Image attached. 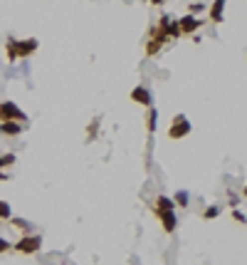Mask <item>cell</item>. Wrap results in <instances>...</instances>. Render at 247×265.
<instances>
[{"label": "cell", "mask_w": 247, "mask_h": 265, "mask_svg": "<svg viewBox=\"0 0 247 265\" xmlns=\"http://www.w3.org/2000/svg\"><path fill=\"white\" fill-rule=\"evenodd\" d=\"M37 50V40L27 37V40H17V37H7L5 42V57L7 62H17L20 57H30Z\"/></svg>", "instance_id": "6da1fadb"}, {"label": "cell", "mask_w": 247, "mask_h": 265, "mask_svg": "<svg viewBox=\"0 0 247 265\" xmlns=\"http://www.w3.org/2000/svg\"><path fill=\"white\" fill-rule=\"evenodd\" d=\"M42 248V236L40 233H30V236H20V241L12 246L15 253L20 256H35Z\"/></svg>", "instance_id": "7a4b0ae2"}, {"label": "cell", "mask_w": 247, "mask_h": 265, "mask_svg": "<svg viewBox=\"0 0 247 265\" xmlns=\"http://www.w3.org/2000/svg\"><path fill=\"white\" fill-rule=\"evenodd\" d=\"M5 122H17V124H27V114L15 104V102H10V99H5V102H0V124H5Z\"/></svg>", "instance_id": "3957f363"}, {"label": "cell", "mask_w": 247, "mask_h": 265, "mask_svg": "<svg viewBox=\"0 0 247 265\" xmlns=\"http://www.w3.org/2000/svg\"><path fill=\"white\" fill-rule=\"evenodd\" d=\"M190 132H193V124H190V119H188L185 114L173 117L171 129H168V136H171V139H183V136H188Z\"/></svg>", "instance_id": "277c9868"}, {"label": "cell", "mask_w": 247, "mask_h": 265, "mask_svg": "<svg viewBox=\"0 0 247 265\" xmlns=\"http://www.w3.org/2000/svg\"><path fill=\"white\" fill-rule=\"evenodd\" d=\"M153 216L161 221V226H163V231L166 233H173L176 231V226H178V213H173V211H153Z\"/></svg>", "instance_id": "5b68a950"}, {"label": "cell", "mask_w": 247, "mask_h": 265, "mask_svg": "<svg viewBox=\"0 0 247 265\" xmlns=\"http://www.w3.org/2000/svg\"><path fill=\"white\" fill-rule=\"evenodd\" d=\"M200 25H203V20H198L195 15H183V17L178 20L181 37H183V35H193V32H198V30H200Z\"/></svg>", "instance_id": "8992f818"}, {"label": "cell", "mask_w": 247, "mask_h": 265, "mask_svg": "<svg viewBox=\"0 0 247 265\" xmlns=\"http://www.w3.org/2000/svg\"><path fill=\"white\" fill-rule=\"evenodd\" d=\"M131 102L143 104V107H148V109H151V107H153V94H151L146 87H141V84H138V87H133V89H131Z\"/></svg>", "instance_id": "52a82bcc"}, {"label": "cell", "mask_w": 247, "mask_h": 265, "mask_svg": "<svg viewBox=\"0 0 247 265\" xmlns=\"http://www.w3.org/2000/svg\"><path fill=\"white\" fill-rule=\"evenodd\" d=\"M223 10H225V0H218L210 5V20L213 22H220L223 20Z\"/></svg>", "instance_id": "ba28073f"}, {"label": "cell", "mask_w": 247, "mask_h": 265, "mask_svg": "<svg viewBox=\"0 0 247 265\" xmlns=\"http://www.w3.org/2000/svg\"><path fill=\"white\" fill-rule=\"evenodd\" d=\"M0 132L7 134V136H17V134H22V124H17V122H5V124H0Z\"/></svg>", "instance_id": "9c48e42d"}, {"label": "cell", "mask_w": 247, "mask_h": 265, "mask_svg": "<svg viewBox=\"0 0 247 265\" xmlns=\"http://www.w3.org/2000/svg\"><path fill=\"white\" fill-rule=\"evenodd\" d=\"M156 122H158V112H156V107H151L148 114H146V129H148V134L156 132Z\"/></svg>", "instance_id": "30bf717a"}, {"label": "cell", "mask_w": 247, "mask_h": 265, "mask_svg": "<svg viewBox=\"0 0 247 265\" xmlns=\"http://www.w3.org/2000/svg\"><path fill=\"white\" fill-rule=\"evenodd\" d=\"M156 208H158V211H176V203H173V199H168V196H161V194H158V199H156Z\"/></svg>", "instance_id": "8fae6325"}, {"label": "cell", "mask_w": 247, "mask_h": 265, "mask_svg": "<svg viewBox=\"0 0 247 265\" xmlns=\"http://www.w3.org/2000/svg\"><path fill=\"white\" fill-rule=\"evenodd\" d=\"M10 223L17 228V231H27V236L30 233H35V228H32V223H27L25 218H10Z\"/></svg>", "instance_id": "7c38bea8"}, {"label": "cell", "mask_w": 247, "mask_h": 265, "mask_svg": "<svg viewBox=\"0 0 247 265\" xmlns=\"http://www.w3.org/2000/svg\"><path fill=\"white\" fill-rule=\"evenodd\" d=\"M166 37L171 40V37H181V27H178V17H173L171 22H168V27H166Z\"/></svg>", "instance_id": "4fadbf2b"}, {"label": "cell", "mask_w": 247, "mask_h": 265, "mask_svg": "<svg viewBox=\"0 0 247 265\" xmlns=\"http://www.w3.org/2000/svg\"><path fill=\"white\" fill-rule=\"evenodd\" d=\"M17 161V156L10 151V154H0V169H7V166H12Z\"/></svg>", "instance_id": "5bb4252c"}, {"label": "cell", "mask_w": 247, "mask_h": 265, "mask_svg": "<svg viewBox=\"0 0 247 265\" xmlns=\"http://www.w3.org/2000/svg\"><path fill=\"white\" fill-rule=\"evenodd\" d=\"M176 206H181V208H188V203H190V196H188V191H178L176 194V199H173Z\"/></svg>", "instance_id": "9a60e30c"}, {"label": "cell", "mask_w": 247, "mask_h": 265, "mask_svg": "<svg viewBox=\"0 0 247 265\" xmlns=\"http://www.w3.org/2000/svg\"><path fill=\"white\" fill-rule=\"evenodd\" d=\"M218 216H220V206H215V203H213V206H208V208H205V213H203V218H205V221H213V218H218Z\"/></svg>", "instance_id": "2e32d148"}, {"label": "cell", "mask_w": 247, "mask_h": 265, "mask_svg": "<svg viewBox=\"0 0 247 265\" xmlns=\"http://www.w3.org/2000/svg\"><path fill=\"white\" fill-rule=\"evenodd\" d=\"M10 203L7 201H0V221H10Z\"/></svg>", "instance_id": "e0dca14e"}, {"label": "cell", "mask_w": 247, "mask_h": 265, "mask_svg": "<svg viewBox=\"0 0 247 265\" xmlns=\"http://www.w3.org/2000/svg\"><path fill=\"white\" fill-rule=\"evenodd\" d=\"M99 122H102V119H99V117H97V119H94V122H92V124H89V129H87V134H89V136H87V139H89V141H92V139H94V132H97V127H99Z\"/></svg>", "instance_id": "ac0fdd59"}, {"label": "cell", "mask_w": 247, "mask_h": 265, "mask_svg": "<svg viewBox=\"0 0 247 265\" xmlns=\"http://www.w3.org/2000/svg\"><path fill=\"white\" fill-rule=\"evenodd\" d=\"M188 10H190V15H193V12H203V10H205V5H203V2H190V5H188Z\"/></svg>", "instance_id": "d6986e66"}, {"label": "cell", "mask_w": 247, "mask_h": 265, "mask_svg": "<svg viewBox=\"0 0 247 265\" xmlns=\"http://www.w3.org/2000/svg\"><path fill=\"white\" fill-rule=\"evenodd\" d=\"M233 218H235V221H238V223H243V226H245V213H243V211H238V208H233Z\"/></svg>", "instance_id": "ffe728a7"}, {"label": "cell", "mask_w": 247, "mask_h": 265, "mask_svg": "<svg viewBox=\"0 0 247 265\" xmlns=\"http://www.w3.org/2000/svg\"><path fill=\"white\" fill-rule=\"evenodd\" d=\"M7 251H12V243L5 241V238H0V253H7Z\"/></svg>", "instance_id": "44dd1931"}, {"label": "cell", "mask_w": 247, "mask_h": 265, "mask_svg": "<svg viewBox=\"0 0 247 265\" xmlns=\"http://www.w3.org/2000/svg\"><path fill=\"white\" fill-rule=\"evenodd\" d=\"M238 203H240V199H238L235 194H230V206H233V208H238Z\"/></svg>", "instance_id": "7402d4cb"}, {"label": "cell", "mask_w": 247, "mask_h": 265, "mask_svg": "<svg viewBox=\"0 0 247 265\" xmlns=\"http://www.w3.org/2000/svg\"><path fill=\"white\" fill-rule=\"evenodd\" d=\"M7 179H10V176H7V174H2V171H0V181H7Z\"/></svg>", "instance_id": "603a6c76"}]
</instances>
